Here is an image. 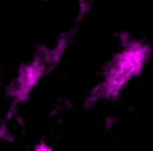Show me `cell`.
Listing matches in <instances>:
<instances>
[{"instance_id": "1", "label": "cell", "mask_w": 153, "mask_h": 151, "mask_svg": "<svg viewBox=\"0 0 153 151\" xmlns=\"http://www.w3.org/2000/svg\"><path fill=\"white\" fill-rule=\"evenodd\" d=\"M151 57V46L133 37H123L121 48L105 64L104 70L88 93L85 106L117 100L128 84L140 76Z\"/></svg>"}, {"instance_id": "2", "label": "cell", "mask_w": 153, "mask_h": 151, "mask_svg": "<svg viewBox=\"0 0 153 151\" xmlns=\"http://www.w3.org/2000/svg\"><path fill=\"white\" fill-rule=\"evenodd\" d=\"M72 36L73 32L67 31L53 45L41 46L30 59L19 65L7 88L12 109L26 102L41 81L60 63Z\"/></svg>"}, {"instance_id": "3", "label": "cell", "mask_w": 153, "mask_h": 151, "mask_svg": "<svg viewBox=\"0 0 153 151\" xmlns=\"http://www.w3.org/2000/svg\"><path fill=\"white\" fill-rule=\"evenodd\" d=\"M31 151H51V150H50V146L48 144H45V143L42 141V143L35 145Z\"/></svg>"}]
</instances>
